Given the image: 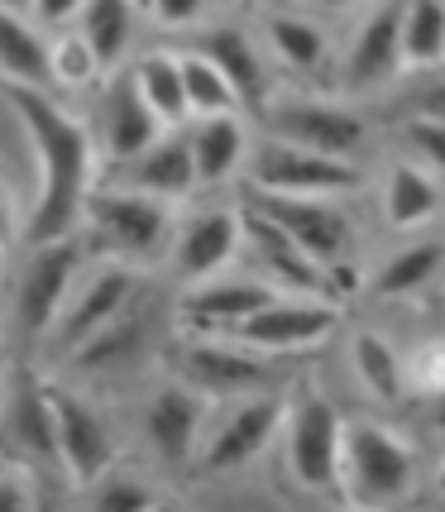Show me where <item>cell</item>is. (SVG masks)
I'll use <instances>...</instances> for the list:
<instances>
[{
    "label": "cell",
    "instance_id": "6da1fadb",
    "mask_svg": "<svg viewBox=\"0 0 445 512\" xmlns=\"http://www.w3.org/2000/svg\"><path fill=\"white\" fill-rule=\"evenodd\" d=\"M5 111L24 130V144L34 154V197L24 216V245L77 235L82 201L101 178V154L82 111L67 106V96L53 87H0Z\"/></svg>",
    "mask_w": 445,
    "mask_h": 512
},
{
    "label": "cell",
    "instance_id": "7a4b0ae2",
    "mask_svg": "<svg viewBox=\"0 0 445 512\" xmlns=\"http://www.w3.org/2000/svg\"><path fill=\"white\" fill-rule=\"evenodd\" d=\"M254 130L288 139L302 149L331 158H355L374 163L383 149V120L374 106H359L335 96L331 87H302V82H278L264 101L254 106Z\"/></svg>",
    "mask_w": 445,
    "mask_h": 512
},
{
    "label": "cell",
    "instance_id": "3957f363",
    "mask_svg": "<svg viewBox=\"0 0 445 512\" xmlns=\"http://www.w3.org/2000/svg\"><path fill=\"white\" fill-rule=\"evenodd\" d=\"M168 335H173V288L168 283L163 288L144 283L134 292L130 307L120 316H111L91 340H82L53 374L111 393L115 383H130V379L139 383L144 374H154Z\"/></svg>",
    "mask_w": 445,
    "mask_h": 512
},
{
    "label": "cell",
    "instance_id": "277c9868",
    "mask_svg": "<svg viewBox=\"0 0 445 512\" xmlns=\"http://www.w3.org/2000/svg\"><path fill=\"white\" fill-rule=\"evenodd\" d=\"M426 460L412 431L383 412H345L340 441V503L345 508H402L422 493Z\"/></svg>",
    "mask_w": 445,
    "mask_h": 512
},
{
    "label": "cell",
    "instance_id": "5b68a950",
    "mask_svg": "<svg viewBox=\"0 0 445 512\" xmlns=\"http://www.w3.org/2000/svg\"><path fill=\"white\" fill-rule=\"evenodd\" d=\"M235 192H240L245 206H254L268 221L283 225L292 240L331 273L335 288L345 292V302L355 297L364 259H369L364 225H359L355 211L364 197H278V192H254V187H235Z\"/></svg>",
    "mask_w": 445,
    "mask_h": 512
},
{
    "label": "cell",
    "instance_id": "8992f818",
    "mask_svg": "<svg viewBox=\"0 0 445 512\" xmlns=\"http://www.w3.org/2000/svg\"><path fill=\"white\" fill-rule=\"evenodd\" d=\"M340 441H345V407L316 379H292L288 412L278 426V469L302 498L340 503Z\"/></svg>",
    "mask_w": 445,
    "mask_h": 512
},
{
    "label": "cell",
    "instance_id": "52a82bcc",
    "mask_svg": "<svg viewBox=\"0 0 445 512\" xmlns=\"http://www.w3.org/2000/svg\"><path fill=\"white\" fill-rule=\"evenodd\" d=\"M173 221H178L173 201L144 197V192L96 178V187L82 201V216H77V240L87 245V254L120 259V264H134L158 278Z\"/></svg>",
    "mask_w": 445,
    "mask_h": 512
},
{
    "label": "cell",
    "instance_id": "ba28073f",
    "mask_svg": "<svg viewBox=\"0 0 445 512\" xmlns=\"http://www.w3.org/2000/svg\"><path fill=\"white\" fill-rule=\"evenodd\" d=\"M211 407H216V402L201 398L192 383H182L178 374H168V369L144 374V379H139V393H134V407H130V426H125L134 436V455H144V460L154 469H163L168 479L192 474Z\"/></svg>",
    "mask_w": 445,
    "mask_h": 512
},
{
    "label": "cell",
    "instance_id": "9c48e42d",
    "mask_svg": "<svg viewBox=\"0 0 445 512\" xmlns=\"http://www.w3.org/2000/svg\"><path fill=\"white\" fill-rule=\"evenodd\" d=\"M402 77V0H369L335 24V63L326 82L335 96L379 111Z\"/></svg>",
    "mask_w": 445,
    "mask_h": 512
},
{
    "label": "cell",
    "instance_id": "30bf717a",
    "mask_svg": "<svg viewBox=\"0 0 445 512\" xmlns=\"http://www.w3.org/2000/svg\"><path fill=\"white\" fill-rule=\"evenodd\" d=\"M158 369L178 374L182 383H192L201 398L225 402V398H245V393H259V388H283L292 383V359L264 355L235 335H192V331H173L163 355H158Z\"/></svg>",
    "mask_w": 445,
    "mask_h": 512
},
{
    "label": "cell",
    "instance_id": "8fae6325",
    "mask_svg": "<svg viewBox=\"0 0 445 512\" xmlns=\"http://www.w3.org/2000/svg\"><path fill=\"white\" fill-rule=\"evenodd\" d=\"M48 398H53V436H58V479L77 498L101 469L115 465L130 450V441H125L130 431L101 402L106 398L101 388L72 383L53 369H48Z\"/></svg>",
    "mask_w": 445,
    "mask_h": 512
},
{
    "label": "cell",
    "instance_id": "7c38bea8",
    "mask_svg": "<svg viewBox=\"0 0 445 512\" xmlns=\"http://www.w3.org/2000/svg\"><path fill=\"white\" fill-rule=\"evenodd\" d=\"M240 245H245V206L235 192H197L178 206V221L168 235V254L158 278L168 288H187L211 273L240 264Z\"/></svg>",
    "mask_w": 445,
    "mask_h": 512
},
{
    "label": "cell",
    "instance_id": "4fadbf2b",
    "mask_svg": "<svg viewBox=\"0 0 445 512\" xmlns=\"http://www.w3.org/2000/svg\"><path fill=\"white\" fill-rule=\"evenodd\" d=\"M288 388L292 383L216 402L211 417H206V431H201L192 474H201V479H240L264 455H273L278 426H283V412H288Z\"/></svg>",
    "mask_w": 445,
    "mask_h": 512
},
{
    "label": "cell",
    "instance_id": "5bb4252c",
    "mask_svg": "<svg viewBox=\"0 0 445 512\" xmlns=\"http://www.w3.org/2000/svg\"><path fill=\"white\" fill-rule=\"evenodd\" d=\"M82 264H87V245L77 235L29 245L24 264L15 268L10 312H5V335L24 350V359L39 355V345H44L48 326L63 312V302H67V292H72V283H77Z\"/></svg>",
    "mask_w": 445,
    "mask_h": 512
},
{
    "label": "cell",
    "instance_id": "9a60e30c",
    "mask_svg": "<svg viewBox=\"0 0 445 512\" xmlns=\"http://www.w3.org/2000/svg\"><path fill=\"white\" fill-rule=\"evenodd\" d=\"M369 182H374V163L316 154V149L254 130L240 187L278 192V197H364Z\"/></svg>",
    "mask_w": 445,
    "mask_h": 512
},
{
    "label": "cell",
    "instance_id": "2e32d148",
    "mask_svg": "<svg viewBox=\"0 0 445 512\" xmlns=\"http://www.w3.org/2000/svg\"><path fill=\"white\" fill-rule=\"evenodd\" d=\"M144 283H149L144 268L120 264V259H101V254H87V264H82L77 283H72V292H67L58 321L48 326L34 364L44 359V369H58L82 340H91L111 316L125 312V307L134 302V292L144 288Z\"/></svg>",
    "mask_w": 445,
    "mask_h": 512
},
{
    "label": "cell",
    "instance_id": "e0dca14e",
    "mask_svg": "<svg viewBox=\"0 0 445 512\" xmlns=\"http://www.w3.org/2000/svg\"><path fill=\"white\" fill-rule=\"evenodd\" d=\"M369 307H422L431 297H445V221L388 235V249H369L359 292Z\"/></svg>",
    "mask_w": 445,
    "mask_h": 512
},
{
    "label": "cell",
    "instance_id": "ac0fdd59",
    "mask_svg": "<svg viewBox=\"0 0 445 512\" xmlns=\"http://www.w3.org/2000/svg\"><path fill=\"white\" fill-rule=\"evenodd\" d=\"M345 331V302L340 297H321V292H273L264 307L235 326V340H245L264 355L297 359L307 350L331 345L335 335Z\"/></svg>",
    "mask_w": 445,
    "mask_h": 512
},
{
    "label": "cell",
    "instance_id": "d6986e66",
    "mask_svg": "<svg viewBox=\"0 0 445 512\" xmlns=\"http://www.w3.org/2000/svg\"><path fill=\"white\" fill-rule=\"evenodd\" d=\"M254 20V34L264 44L268 63L278 72V82H302V87H326L335 63V20L302 10L297 0L245 10Z\"/></svg>",
    "mask_w": 445,
    "mask_h": 512
},
{
    "label": "cell",
    "instance_id": "ffe728a7",
    "mask_svg": "<svg viewBox=\"0 0 445 512\" xmlns=\"http://www.w3.org/2000/svg\"><path fill=\"white\" fill-rule=\"evenodd\" d=\"M0 446L5 455L58 479V436H53V398H48V369L34 359H15L0 383Z\"/></svg>",
    "mask_w": 445,
    "mask_h": 512
},
{
    "label": "cell",
    "instance_id": "44dd1931",
    "mask_svg": "<svg viewBox=\"0 0 445 512\" xmlns=\"http://www.w3.org/2000/svg\"><path fill=\"white\" fill-rule=\"evenodd\" d=\"M364 197L374 201V221L383 225V235H412L445 221V182L393 144H383L374 158V182Z\"/></svg>",
    "mask_w": 445,
    "mask_h": 512
},
{
    "label": "cell",
    "instance_id": "7402d4cb",
    "mask_svg": "<svg viewBox=\"0 0 445 512\" xmlns=\"http://www.w3.org/2000/svg\"><path fill=\"white\" fill-rule=\"evenodd\" d=\"M87 125H91V139H96V154H101V168L139 154L144 144H154L158 134L168 130V125L154 115V106L144 101V91L134 87L130 63L111 67V72L96 82Z\"/></svg>",
    "mask_w": 445,
    "mask_h": 512
},
{
    "label": "cell",
    "instance_id": "603a6c76",
    "mask_svg": "<svg viewBox=\"0 0 445 512\" xmlns=\"http://www.w3.org/2000/svg\"><path fill=\"white\" fill-rule=\"evenodd\" d=\"M278 288H268L259 273H249L245 264L211 273L201 283L173 288V331L192 335H230L254 307H264Z\"/></svg>",
    "mask_w": 445,
    "mask_h": 512
},
{
    "label": "cell",
    "instance_id": "cb8c5ba5",
    "mask_svg": "<svg viewBox=\"0 0 445 512\" xmlns=\"http://www.w3.org/2000/svg\"><path fill=\"white\" fill-rule=\"evenodd\" d=\"M178 44L197 48V53H206L211 63L221 67L225 77L235 82V91H240V101H245L249 115H254V106L264 101L268 91L278 87V72L268 63L264 44H259V34H254V20H249L245 10H221V15H211L201 29H192V34L178 39Z\"/></svg>",
    "mask_w": 445,
    "mask_h": 512
},
{
    "label": "cell",
    "instance_id": "d4e9b609",
    "mask_svg": "<svg viewBox=\"0 0 445 512\" xmlns=\"http://www.w3.org/2000/svg\"><path fill=\"white\" fill-rule=\"evenodd\" d=\"M235 197H240V192H235ZM240 206H245V201H240ZM240 264H245L249 273H259L268 288H278V292H321V297H340V302H345V292L335 288L331 273L316 264L283 225L268 221L264 211H254V206H245Z\"/></svg>",
    "mask_w": 445,
    "mask_h": 512
},
{
    "label": "cell",
    "instance_id": "484cf974",
    "mask_svg": "<svg viewBox=\"0 0 445 512\" xmlns=\"http://www.w3.org/2000/svg\"><path fill=\"white\" fill-rule=\"evenodd\" d=\"M345 369H350L355 393L369 402V412H383V417L412 412L407 374H402V345L383 326H369V321L345 326Z\"/></svg>",
    "mask_w": 445,
    "mask_h": 512
},
{
    "label": "cell",
    "instance_id": "4316f807",
    "mask_svg": "<svg viewBox=\"0 0 445 512\" xmlns=\"http://www.w3.org/2000/svg\"><path fill=\"white\" fill-rule=\"evenodd\" d=\"M101 178L115 182V187H130V192H144V197L182 206L187 197H197V168H192L187 130H182V125H168V130L158 134L154 144H144L139 154L120 158V163H106Z\"/></svg>",
    "mask_w": 445,
    "mask_h": 512
},
{
    "label": "cell",
    "instance_id": "83f0119b",
    "mask_svg": "<svg viewBox=\"0 0 445 512\" xmlns=\"http://www.w3.org/2000/svg\"><path fill=\"white\" fill-rule=\"evenodd\" d=\"M192 168H197V192H235L245 178V158L254 144V120L249 115H197L182 125Z\"/></svg>",
    "mask_w": 445,
    "mask_h": 512
},
{
    "label": "cell",
    "instance_id": "f1b7e54d",
    "mask_svg": "<svg viewBox=\"0 0 445 512\" xmlns=\"http://www.w3.org/2000/svg\"><path fill=\"white\" fill-rule=\"evenodd\" d=\"M77 503L101 508V512H144V508H168V503H178V489H173V479H168L163 469L149 465L144 455L125 450L115 465H106L87 489L77 493Z\"/></svg>",
    "mask_w": 445,
    "mask_h": 512
},
{
    "label": "cell",
    "instance_id": "f546056e",
    "mask_svg": "<svg viewBox=\"0 0 445 512\" xmlns=\"http://www.w3.org/2000/svg\"><path fill=\"white\" fill-rule=\"evenodd\" d=\"M67 29H77L106 67H125L139 53L144 5L139 0H87L82 15L67 24Z\"/></svg>",
    "mask_w": 445,
    "mask_h": 512
},
{
    "label": "cell",
    "instance_id": "4dcf8cb0",
    "mask_svg": "<svg viewBox=\"0 0 445 512\" xmlns=\"http://www.w3.org/2000/svg\"><path fill=\"white\" fill-rule=\"evenodd\" d=\"M0 87H48V29L29 10H0Z\"/></svg>",
    "mask_w": 445,
    "mask_h": 512
},
{
    "label": "cell",
    "instance_id": "1f68e13d",
    "mask_svg": "<svg viewBox=\"0 0 445 512\" xmlns=\"http://www.w3.org/2000/svg\"><path fill=\"white\" fill-rule=\"evenodd\" d=\"M134 87L144 91V101L154 106L163 125H187V96H182V63L178 44H149L130 58Z\"/></svg>",
    "mask_w": 445,
    "mask_h": 512
},
{
    "label": "cell",
    "instance_id": "d6a6232c",
    "mask_svg": "<svg viewBox=\"0 0 445 512\" xmlns=\"http://www.w3.org/2000/svg\"><path fill=\"white\" fill-rule=\"evenodd\" d=\"M178 63H182L187 120H197V115H249L245 101H240V91H235V82H230V77H225V72L211 63L206 53L178 44Z\"/></svg>",
    "mask_w": 445,
    "mask_h": 512
},
{
    "label": "cell",
    "instance_id": "836d02e7",
    "mask_svg": "<svg viewBox=\"0 0 445 512\" xmlns=\"http://www.w3.org/2000/svg\"><path fill=\"white\" fill-rule=\"evenodd\" d=\"M106 72H111V67L96 58V48H91L77 29L48 34V87L58 91V96H82V91L91 96Z\"/></svg>",
    "mask_w": 445,
    "mask_h": 512
},
{
    "label": "cell",
    "instance_id": "e575fe53",
    "mask_svg": "<svg viewBox=\"0 0 445 512\" xmlns=\"http://www.w3.org/2000/svg\"><path fill=\"white\" fill-rule=\"evenodd\" d=\"M402 67H445V0H402Z\"/></svg>",
    "mask_w": 445,
    "mask_h": 512
},
{
    "label": "cell",
    "instance_id": "d590c367",
    "mask_svg": "<svg viewBox=\"0 0 445 512\" xmlns=\"http://www.w3.org/2000/svg\"><path fill=\"white\" fill-rule=\"evenodd\" d=\"M402 374H407V398L417 412H426L431 402L445 398V331L412 335L402 345Z\"/></svg>",
    "mask_w": 445,
    "mask_h": 512
},
{
    "label": "cell",
    "instance_id": "8d00e7d4",
    "mask_svg": "<svg viewBox=\"0 0 445 512\" xmlns=\"http://www.w3.org/2000/svg\"><path fill=\"white\" fill-rule=\"evenodd\" d=\"M398 115L441 120L445 125V67H431V72H407L398 87L383 96L379 120H398Z\"/></svg>",
    "mask_w": 445,
    "mask_h": 512
},
{
    "label": "cell",
    "instance_id": "74e56055",
    "mask_svg": "<svg viewBox=\"0 0 445 512\" xmlns=\"http://www.w3.org/2000/svg\"><path fill=\"white\" fill-rule=\"evenodd\" d=\"M383 144H393L407 158H417L422 168H431L445 182V125L441 120H417V115L383 120Z\"/></svg>",
    "mask_w": 445,
    "mask_h": 512
},
{
    "label": "cell",
    "instance_id": "f35d334b",
    "mask_svg": "<svg viewBox=\"0 0 445 512\" xmlns=\"http://www.w3.org/2000/svg\"><path fill=\"white\" fill-rule=\"evenodd\" d=\"M211 15H221L216 0H144V24L168 34V39H187Z\"/></svg>",
    "mask_w": 445,
    "mask_h": 512
},
{
    "label": "cell",
    "instance_id": "ab89813d",
    "mask_svg": "<svg viewBox=\"0 0 445 512\" xmlns=\"http://www.w3.org/2000/svg\"><path fill=\"white\" fill-rule=\"evenodd\" d=\"M44 474L39 469H29L24 460L15 455H5L0 460V512H29L44 503Z\"/></svg>",
    "mask_w": 445,
    "mask_h": 512
},
{
    "label": "cell",
    "instance_id": "60d3db41",
    "mask_svg": "<svg viewBox=\"0 0 445 512\" xmlns=\"http://www.w3.org/2000/svg\"><path fill=\"white\" fill-rule=\"evenodd\" d=\"M82 5H87V0H34V5H29V15L44 24L48 34H58V29H67V24L82 15Z\"/></svg>",
    "mask_w": 445,
    "mask_h": 512
},
{
    "label": "cell",
    "instance_id": "b9f144b4",
    "mask_svg": "<svg viewBox=\"0 0 445 512\" xmlns=\"http://www.w3.org/2000/svg\"><path fill=\"white\" fill-rule=\"evenodd\" d=\"M302 10H312V15H326V20H345V15H355L359 5H369V0H297Z\"/></svg>",
    "mask_w": 445,
    "mask_h": 512
},
{
    "label": "cell",
    "instance_id": "7bdbcfd3",
    "mask_svg": "<svg viewBox=\"0 0 445 512\" xmlns=\"http://www.w3.org/2000/svg\"><path fill=\"white\" fill-rule=\"evenodd\" d=\"M422 489L431 493V498H441V503H445V450H441V455H436V460H431V465H426Z\"/></svg>",
    "mask_w": 445,
    "mask_h": 512
},
{
    "label": "cell",
    "instance_id": "ee69618b",
    "mask_svg": "<svg viewBox=\"0 0 445 512\" xmlns=\"http://www.w3.org/2000/svg\"><path fill=\"white\" fill-rule=\"evenodd\" d=\"M422 422L431 426V431H441V436H445V398H441V402H431V407H426V412H422Z\"/></svg>",
    "mask_w": 445,
    "mask_h": 512
},
{
    "label": "cell",
    "instance_id": "f6af8a7d",
    "mask_svg": "<svg viewBox=\"0 0 445 512\" xmlns=\"http://www.w3.org/2000/svg\"><path fill=\"white\" fill-rule=\"evenodd\" d=\"M34 0H0V10H29Z\"/></svg>",
    "mask_w": 445,
    "mask_h": 512
},
{
    "label": "cell",
    "instance_id": "bcb514c9",
    "mask_svg": "<svg viewBox=\"0 0 445 512\" xmlns=\"http://www.w3.org/2000/svg\"><path fill=\"white\" fill-rule=\"evenodd\" d=\"M264 5H283V0H245L240 10H264Z\"/></svg>",
    "mask_w": 445,
    "mask_h": 512
},
{
    "label": "cell",
    "instance_id": "7dc6e473",
    "mask_svg": "<svg viewBox=\"0 0 445 512\" xmlns=\"http://www.w3.org/2000/svg\"><path fill=\"white\" fill-rule=\"evenodd\" d=\"M216 5H221V10H240L245 0H216Z\"/></svg>",
    "mask_w": 445,
    "mask_h": 512
},
{
    "label": "cell",
    "instance_id": "c3c4849f",
    "mask_svg": "<svg viewBox=\"0 0 445 512\" xmlns=\"http://www.w3.org/2000/svg\"><path fill=\"white\" fill-rule=\"evenodd\" d=\"M0 264H5V230H0Z\"/></svg>",
    "mask_w": 445,
    "mask_h": 512
},
{
    "label": "cell",
    "instance_id": "681fc988",
    "mask_svg": "<svg viewBox=\"0 0 445 512\" xmlns=\"http://www.w3.org/2000/svg\"><path fill=\"white\" fill-rule=\"evenodd\" d=\"M441 331H445V307H441Z\"/></svg>",
    "mask_w": 445,
    "mask_h": 512
},
{
    "label": "cell",
    "instance_id": "f907efd6",
    "mask_svg": "<svg viewBox=\"0 0 445 512\" xmlns=\"http://www.w3.org/2000/svg\"><path fill=\"white\" fill-rule=\"evenodd\" d=\"M0 383H5V364H0Z\"/></svg>",
    "mask_w": 445,
    "mask_h": 512
},
{
    "label": "cell",
    "instance_id": "816d5d0a",
    "mask_svg": "<svg viewBox=\"0 0 445 512\" xmlns=\"http://www.w3.org/2000/svg\"><path fill=\"white\" fill-rule=\"evenodd\" d=\"M0 460H5V446H0Z\"/></svg>",
    "mask_w": 445,
    "mask_h": 512
},
{
    "label": "cell",
    "instance_id": "f5cc1de1",
    "mask_svg": "<svg viewBox=\"0 0 445 512\" xmlns=\"http://www.w3.org/2000/svg\"><path fill=\"white\" fill-rule=\"evenodd\" d=\"M139 5H144V0H139Z\"/></svg>",
    "mask_w": 445,
    "mask_h": 512
}]
</instances>
